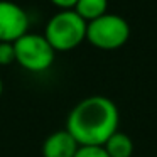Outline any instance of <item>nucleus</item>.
I'll return each instance as SVG.
<instances>
[{
    "instance_id": "obj_1",
    "label": "nucleus",
    "mask_w": 157,
    "mask_h": 157,
    "mask_svg": "<svg viewBox=\"0 0 157 157\" xmlns=\"http://www.w3.org/2000/svg\"><path fill=\"white\" fill-rule=\"evenodd\" d=\"M118 108L106 96L85 98L69 112L66 130L79 145H103L118 130Z\"/></svg>"
},
{
    "instance_id": "obj_2",
    "label": "nucleus",
    "mask_w": 157,
    "mask_h": 157,
    "mask_svg": "<svg viewBox=\"0 0 157 157\" xmlns=\"http://www.w3.org/2000/svg\"><path fill=\"white\" fill-rule=\"evenodd\" d=\"M88 22L81 19L75 10H61L49 19L44 31V37L58 51H71L86 39Z\"/></svg>"
},
{
    "instance_id": "obj_3",
    "label": "nucleus",
    "mask_w": 157,
    "mask_h": 157,
    "mask_svg": "<svg viewBox=\"0 0 157 157\" xmlns=\"http://www.w3.org/2000/svg\"><path fill=\"white\" fill-rule=\"evenodd\" d=\"M130 27L123 17L117 14H103L101 17L88 22L86 25V41L103 51L118 49L128 41Z\"/></svg>"
},
{
    "instance_id": "obj_4",
    "label": "nucleus",
    "mask_w": 157,
    "mask_h": 157,
    "mask_svg": "<svg viewBox=\"0 0 157 157\" xmlns=\"http://www.w3.org/2000/svg\"><path fill=\"white\" fill-rule=\"evenodd\" d=\"M15 63L31 73H42L54 63L56 51L41 34L27 32L14 42Z\"/></svg>"
},
{
    "instance_id": "obj_5",
    "label": "nucleus",
    "mask_w": 157,
    "mask_h": 157,
    "mask_svg": "<svg viewBox=\"0 0 157 157\" xmlns=\"http://www.w3.org/2000/svg\"><path fill=\"white\" fill-rule=\"evenodd\" d=\"M29 15L21 5L10 0H0V42H15L27 34Z\"/></svg>"
},
{
    "instance_id": "obj_6",
    "label": "nucleus",
    "mask_w": 157,
    "mask_h": 157,
    "mask_svg": "<svg viewBox=\"0 0 157 157\" xmlns=\"http://www.w3.org/2000/svg\"><path fill=\"white\" fill-rule=\"evenodd\" d=\"M79 144L68 130L51 133L42 144V157H75Z\"/></svg>"
},
{
    "instance_id": "obj_7",
    "label": "nucleus",
    "mask_w": 157,
    "mask_h": 157,
    "mask_svg": "<svg viewBox=\"0 0 157 157\" xmlns=\"http://www.w3.org/2000/svg\"><path fill=\"white\" fill-rule=\"evenodd\" d=\"M103 147H105L106 154L110 157H132V154H133L132 139L127 133L118 132V130L113 135L108 137V140L103 144Z\"/></svg>"
},
{
    "instance_id": "obj_8",
    "label": "nucleus",
    "mask_w": 157,
    "mask_h": 157,
    "mask_svg": "<svg viewBox=\"0 0 157 157\" xmlns=\"http://www.w3.org/2000/svg\"><path fill=\"white\" fill-rule=\"evenodd\" d=\"M106 9H108V0H78L73 10L86 22H91L106 14Z\"/></svg>"
},
{
    "instance_id": "obj_9",
    "label": "nucleus",
    "mask_w": 157,
    "mask_h": 157,
    "mask_svg": "<svg viewBox=\"0 0 157 157\" xmlns=\"http://www.w3.org/2000/svg\"><path fill=\"white\" fill-rule=\"evenodd\" d=\"M75 157H110L103 145H79Z\"/></svg>"
},
{
    "instance_id": "obj_10",
    "label": "nucleus",
    "mask_w": 157,
    "mask_h": 157,
    "mask_svg": "<svg viewBox=\"0 0 157 157\" xmlns=\"http://www.w3.org/2000/svg\"><path fill=\"white\" fill-rule=\"evenodd\" d=\"M15 61L14 42H0V66H9Z\"/></svg>"
},
{
    "instance_id": "obj_11",
    "label": "nucleus",
    "mask_w": 157,
    "mask_h": 157,
    "mask_svg": "<svg viewBox=\"0 0 157 157\" xmlns=\"http://www.w3.org/2000/svg\"><path fill=\"white\" fill-rule=\"evenodd\" d=\"M76 2L78 0H51V4L59 7L61 10H71V9H75Z\"/></svg>"
},
{
    "instance_id": "obj_12",
    "label": "nucleus",
    "mask_w": 157,
    "mask_h": 157,
    "mask_svg": "<svg viewBox=\"0 0 157 157\" xmlns=\"http://www.w3.org/2000/svg\"><path fill=\"white\" fill-rule=\"evenodd\" d=\"M2 91H4V83H2V78H0V96H2Z\"/></svg>"
}]
</instances>
